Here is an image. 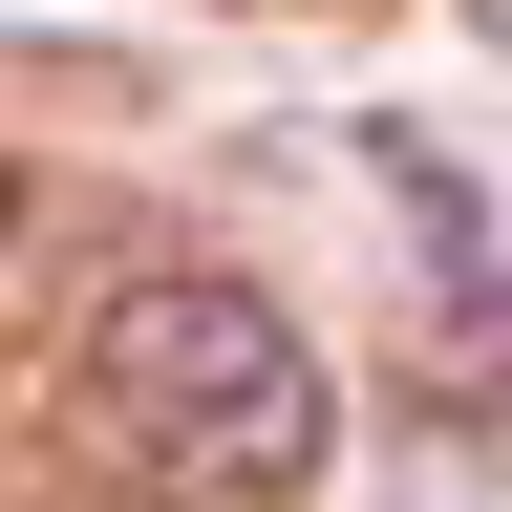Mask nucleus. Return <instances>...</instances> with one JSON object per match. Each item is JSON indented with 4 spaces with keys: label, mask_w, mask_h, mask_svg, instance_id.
<instances>
[{
    "label": "nucleus",
    "mask_w": 512,
    "mask_h": 512,
    "mask_svg": "<svg viewBox=\"0 0 512 512\" xmlns=\"http://www.w3.org/2000/svg\"><path fill=\"white\" fill-rule=\"evenodd\" d=\"M86 427H107V470H150V491H299L320 470V342L256 278H107L86 320Z\"/></svg>",
    "instance_id": "nucleus-1"
}]
</instances>
